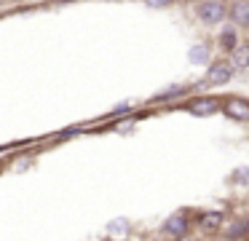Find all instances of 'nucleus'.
<instances>
[{
	"instance_id": "11",
	"label": "nucleus",
	"mask_w": 249,
	"mask_h": 241,
	"mask_svg": "<svg viewBox=\"0 0 249 241\" xmlns=\"http://www.w3.org/2000/svg\"><path fill=\"white\" fill-rule=\"evenodd\" d=\"M206 56H209V54H206V46H193L190 48V62H206Z\"/></svg>"
},
{
	"instance_id": "3",
	"label": "nucleus",
	"mask_w": 249,
	"mask_h": 241,
	"mask_svg": "<svg viewBox=\"0 0 249 241\" xmlns=\"http://www.w3.org/2000/svg\"><path fill=\"white\" fill-rule=\"evenodd\" d=\"M217 107H220V99H214V96H198V99H193L188 105V110L193 115H212V112H217Z\"/></svg>"
},
{
	"instance_id": "8",
	"label": "nucleus",
	"mask_w": 249,
	"mask_h": 241,
	"mask_svg": "<svg viewBox=\"0 0 249 241\" xmlns=\"http://www.w3.org/2000/svg\"><path fill=\"white\" fill-rule=\"evenodd\" d=\"M220 43H222V48H228V51H236V32L231 30V27H225L222 30V35H220Z\"/></svg>"
},
{
	"instance_id": "15",
	"label": "nucleus",
	"mask_w": 249,
	"mask_h": 241,
	"mask_svg": "<svg viewBox=\"0 0 249 241\" xmlns=\"http://www.w3.org/2000/svg\"><path fill=\"white\" fill-rule=\"evenodd\" d=\"M0 3H3V0H0Z\"/></svg>"
},
{
	"instance_id": "5",
	"label": "nucleus",
	"mask_w": 249,
	"mask_h": 241,
	"mask_svg": "<svg viewBox=\"0 0 249 241\" xmlns=\"http://www.w3.org/2000/svg\"><path fill=\"white\" fill-rule=\"evenodd\" d=\"M231 19L238 27H249V0H236L231 5Z\"/></svg>"
},
{
	"instance_id": "4",
	"label": "nucleus",
	"mask_w": 249,
	"mask_h": 241,
	"mask_svg": "<svg viewBox=\"0 0 249 241\" xmlns=\"http://www.w3.org/2000/svg\"><path fill=\"white\" fill-rule=\"evenodd\" d=\"M225 112L236 121H249V102L238 99V96H228L225 99Z\"/></svg>"
},
{
	"instance_id": "10",
	"label": "nucleus",
	"mask_w": 249,
	"mask_h": 241,
	"mask_svg": "<svg viewBox=\"0 0 249 241\" xmlns=\"http://www.w3.org/2000/svg\"><path fill=\"white\" fill-rule=\"evenodd\" d=\"M179 94H185V89H182V86H169L166 91H161V94H156L150 102H163V99H172V96H179Z\"/></svg>"
},
{
	"instance_id": "7",
	"label": "nucleus",
	"mask_w": 249,
	"mask_h": 241,
	"mask_svg": "<svg viewBox=\"0 0 249 241\" xmlns=\"http://www.w3.org/2000/svg\"><path fill=\"white\" fill-rule=\"evenodd\" d=\"M222 225V214L220 212H206L204 217H201V228L204 230H217Z\"/></svg>"
},
{
	"instance_id": "6",
	"label": "nucleus",
	"mask_w": 249,
	"mask_h": 241,
	"mask_svg": "<svg viewBox=\"0 0 249 241\" xmlns=\"http://www.w3.org/2000/svg\"><path fill=\"white\" fill-rule=\"evenodd\" d=\"M166 233H172V236H185V230H188V220H185V214H172V217L166 220Z\"/></svg>"
},
{
	"instance_id": "9",
	"label": "nucleus",
	"mask_w": 249,
	"mask_h": 241,
	"mask_svg": "<svg viewBox=\"0 0 249 241\" xmlns=\"http://www.w3.org/2000/svg\"><path fill=\"white\" fill-rule=\"evenodd\" d=\"M233 67H249V46L233 51Z\"/></svg>"
},
{
	"instance_id": "14",
	"label": "nucleus",
	"mask_w": 249,
	"mask_h": 241,
	"mask_svg": "<svg viewBox=\"0 0 249 241\" xmlns=\"http://www.w3.org/2000/svg\"><path fill=\"white\" fill-rule=\"evenodd\" d=\"M145 3L153 8H166V5H172V0H145Z\"/></svg>"
},
{
	"instance_id": "12",
	"label": "nucleus",
	"mask_w": 249,
	"mask_h": 241,
	"mask_svg": "<svg viewBox=\"0 0 249 241\" xmlns=\"http://www.w3.org/2000/svg\"><path fill=\"white\" fill-rule=\"evenodd\" d=\"M244 233H249V220H247V222H236L231 230H228V236H231V239H236V236H244Z\"/></svg>"
},
{
	"instance_id": "2",
	"label": "nucleus",
	"mask_w": 249,
	"mask_h": 241,
	"mask_svg": "<svg viewBox=\"0 0 249 241\" xmlns=\"http://www.w3.org/2000/svg\"><path fill=\"white\" fill-rule=\"evenodd\" d=\"M231 75H233V64H228V62H214V64L209 67L206 83H212V86H222V83H228V80H231Z\"/></svg>"
},
{
	"instance_id": "1",
	"label": "nucleus",
	"mask_w": 249,
	"mask_h": 241,
	"mask_svg": "<svg viewBox=\"0 0 249 241\" xmlns=\"http://www.w3.org/2000/svg\"><path fill=\"white\" fill-rule=\"evenodd\" d=\"M198 16L204 21H209V24H220V21L225 19V5H222L220 0H206V3H201Z\"/></svg>"
},
{
	"instance_id": "13",
	"label": "nucleus",
	"mask_w": 249,
	"mask_h": 241,
	"mask_svg": "<svg viewBox=\"0 0 249 241\" xmlns=\"http://www.w3.org/2000/svg\"><path fill=\"white\" fill-rule=\"evenodd\" d=\"M233 182H238V185H249V166H247V169H236V171H233Z\"/></svg>"
}]
</instances>
